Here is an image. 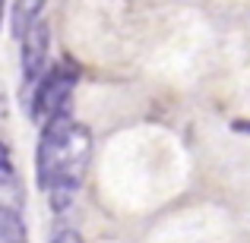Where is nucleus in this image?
<instances>
[{
    "label": "nucleus",
    "instance_id": "nucleus-1",
    "mask_svg": "<svg viewBox=\"0 0 250 243\" xmlns=\"http://www.w3.org/2000/svg\"><path fill=\"white\" fill-rule=\"evenodd\" d=\"M89 158H92L89 130L76 123L67 111L42 123V136H38L35 149V180L38 189L48 193L54 212H67L70 202L76 199L83 177L89 170Z\"/></svg>",
    "mask_w": 250,
    "mask_h": 243
},
{
    "label": "nucleus",
    "instance_id": "nucleus-2",
    "mask_svg": "<svg viewBox=\"0 0 250 243\" xmlns=\"http://www.w3.org/2000/svg\"><path fill=\"white\" fill-rule=\"evenodd\" d=\"M76 79H80L76 63H70V60L51 63L44 70V76L29 92V117L38 123H48L51 117L63 114L70 104V95L76 89Z\"/></svg>",
    "mask_w": 250,
    "mask_h": 243
},
{
    "label": "nucleus",
    "instance_id": "nucleus-3",
    "mask_svg": "<svg viewBox=\"0 0 250 243\" xmlns=\"http://www.w3.org/2000/svg\"><path fill=\"white\" fill-rule=\"evenodd\" d=\"M19 44H22V82H25V89L32 92V85L42 79L44 70L51 67L48 63V54H51V29H48V22L38 19V22L19 38Z\"/></svg>",
    "mask_w": 250,
    "mask_h": 243
},
{
    "label": "nucleus",
    "instance_id": "nucleus-4",
    "mask_svg": "<svg viewBox=\"0 0 250 243\" xmlns=\"http://www.w3.org/2000/svg\"><path fill=\"white\" fill-rule=\"evenodd\" d=\"M48 6V0H13V10H10V29L13 38H22L32 25L42 19V10Z\"/></svg>",
    "mask_w": 250,
    "mask_h": 243
},
{
    "label": "nucleus",
    "instance_id": "nucleus-5",
    "mask_svg": "<svg viewBox=\"0 0 250 243\" xmlns=\"http://www.w3.org/2000/svg\"><path fill=\"white\" fill-rule=\"evenodd\" d=\"M0 243H29V227L13 202H0Z\"/></svg>",
    "mask_w": 250,
    "mask_h": 243
},
{
    "label": "nucleus",
    "instance_id": "nucleus-6",
    "mask_svg": "<svg viewBox=\"0 0 250 243\" xmlns=\"http://www.w3.org/2000/svg\"><path fill=\"white\" fill-rule=\"evenodd\" d=\"M51 243H83V237H80V231L76 227H57L54 234H51Z\"/></svg>",
    "mask_w": 250,
    "mask_h": 243
},
{
    "label": "nucleus",
    "instance_id": "nucleus-7",
    "mask_svg": "<svg viewBox=\"0 0 250 243\" xmlns=\"http://www.w3.org/2000/svg\"><path fill=\"white\" fill-rule=\"evenodd\" d=\"M0 177H13V161H10V152H6L3 142H0Z\"/></svg>",
    "mask_w": 250,
    "mask_h": 243
},
{
    "label": "nucleus",
    "instance_id": "nucleus-8",
    "mask_svg": "<svg viewBox=\"0 0 250 243\" xmlns=\"http://www.w3.org/2000/svg\"><path fill=\"white\" fill-rule=\"evenodd\" d=\"M234 130H247L250 133V123H234Z\"/></svg>",
    "mask_w": 250,
    "mask_h": 243
},
{
    "label": "nucleus",
    "instance_id": "nucleus-9",
    "mask_svg": "<svg viewBox=\"0 0 250 243\" xmlns=\"http://www.w3.org/2000/svg\"><path fill=\"white\" fill-rule=\"evenodd\" d=\"M0 22H3V0H0Z\"/></svg>",
    "mask_w": 250,
    "mask_h": 243
}]
</instances>
